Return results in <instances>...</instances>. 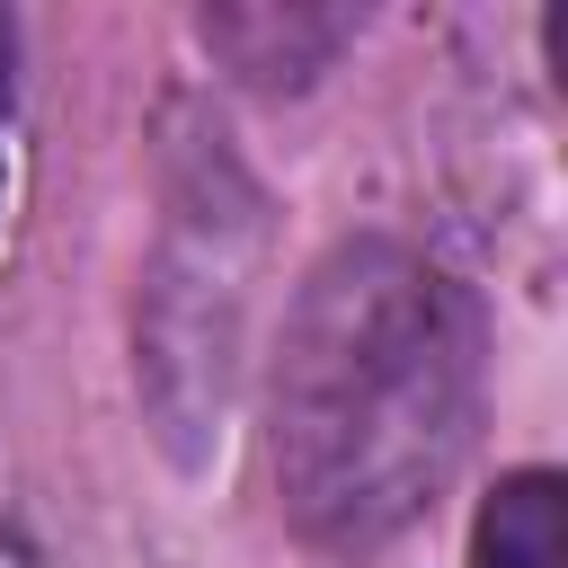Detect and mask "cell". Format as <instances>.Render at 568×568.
<instances>
[{
  "mask_svg": "<svg viewBox=\"0 0 568 568\" xmlns=\"http://www.w3.org/2000/svg\"><path fill=\"white\" fill-rule=\"evenodd\" d=\"M470 568H568V488L559 470H515L488 488Z\"/></svg>",
  "mask_w": 568,
  "mask_h": 568,
  "instance_id": "cell-1",
  "label": "cell"
},
{
  "mask_svg": "<svg viewBox=\"0 0 568 568\" xmlns=\"http://www.w3.org/2000/svg\"><path fill=\"white\" fill-rule=\"evenodd\" d=\"M0 89H9V27H0Z\"/></svg>",
  "mask_w": 568,
  "mask_h": 568,
  "instance_id": "cell-2",
  "label": "cell"
}]
</instances>
